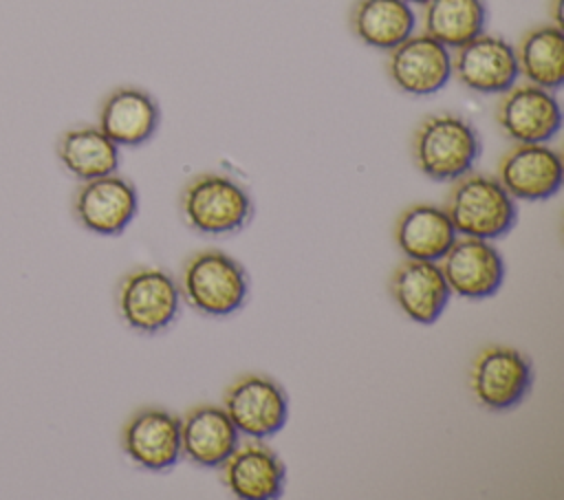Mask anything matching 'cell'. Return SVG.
Listing matches in <instances>:
<instances>
[{"mask_svg":"<svg viewBox=\"0 0 564 500\" xmlns=\"http://www.w3.org/2000/svg\"><path fill=\"white\" fill-rule=\"evenodd\" d=\"M480 148L478 130L456 112L427 115L412 134V161L432 181H456L471 172Z\"/></svg>","mask_w":564,"mask_h":500,"instance_id":"1","label":"cell"},{"mask_svg":"<svg viewBox=\"0 0 564 500\" xmlns=\"http://www.w3.org/2000/svg\"><path fill=\"white\" fill-rule=\"evenodd\" d=\"M445 211L456 233L485 240L505 236L518 216L516 200L496 176L482 172H467L452 183Z\"/></svg>","mask_w":564,"mask_h":500,"instance_id":"2","label":"cell"},{"mask_svg":"<svg viewBox=\"0 0 564 500\" xmlns=\"http://www.w3.org/2000/svg\"><path fill=\"white\" fill-rule=\"evenodd\" d=\"M181 295L203 315L225 317L242 308L249 293L245 267L220 249H203L181 271Z\"/></svg>","mask_w":564,"mask_h":500,"instance_id":"3","label":"cell"},{"mask_svg":"<svg viewBox=\"0 0 564 500\" xmlns=\"http://www.w3.org/2000/svg\"><path fill=\"white\" fill-rule=\"evenodd\" d=\"M181 211L194 231L227 236L249 222L253 200L236 178L220 172H203L183 187Z\"/></svg>","mask_w":564,"mask_h":500,"instance_id":"4","label":"cell"},{"mask_svg":"<svg viewBox=\"0 0 564 500\" xmlns=\"http://www.w3.org/2000/svg\"><path fill=\"white\" fill-rule=\"evenodd\" d=\"M181 306L176 280L159 267H139L126 273L117 286V311L137 333L154 335L165 330Z\"/></svg>","mask_w":564,"mask_h":500,"instance_id":"5","label":"cell"},{"mask_svg":"<svg viewBox=\"0 0 564 500\" xmlns=\"http://www.w3.org/2000/svg\"><path fill=\"white\" fill-rule=\"evenodd\" d=\"M531 383V359L511 346H485L469 368L471 394L494 412L516 407L529 394Z\"/></svg>","mask_w":564,"mask_h":500,"instance_id":"6","label":"cell"},{"mask_svg":"<svg viewBox=\"0 0 564 500\" xmlns=\"http://www.w3.org/2000/svg\"><path fill=\"white\" fill-rule=\"evenodd\" d=\"M496 123L516 143H546L562 128V108L553 90L513 84L496 104Z\"/></svg>","mask_w":564,"mask_h":500,"instance_id":"7","label":"cell"},{"mask_svg":"<svg viewBox=\"0 0 564 500\" xmlns=\"http://www.w3.org/2000/svg\"><path fill=\"white\" fill-rule=\"evenodd\" d=\"M223 407L240 434L258 441L278 434L289 416L286 392L264 374L238 377L227 388Z\"/></svg>","mask_w":564,"mask_h":500,"instance_id":"8","label":"cell"},{"mask_svg":"<svg viewBox=\"0 0 564 500\" xmlns=\"http://www.w3.org/2000/svg\"><path fill=\"white\" fill-rule=\"evenodd\" d=\"M386 73L405 95H434L452 77V53L425 31L412 33L388 51Z\"/></svg>","mask_w":564,"mask_h":500,"instance_id":"9","label":"cell"},{"mask_svg":"<svg viewBox=\"0 0 564 500\" xmlns=\"http://www.w3.org/2000/svg\"><path fill=\"white\" fill-rule=\"evenodd\" d=\"M452 75L467 90L500 95L518 79L513 46L496 33H478L452 53Z\"/></svg>","mask_w":564,"mask_h":500,"instance_id":"10","label":"cell"},{"mask_svg":"<svg viewBox=\"0 0 564 500\" xmlns=\"http://www.w3.org/2000/svg\"><path fill=\"white\" fill-rule=\"evenodd\" d=\"M137 187L117 172L82 181L73 196L75 220L99 236L121 233L137 216Z\"/></svg>","mask_w":564,"mask_h":500,"instance_id":"11","label":"cell"},{"mask_svg":"<svg viewBox=\"0 0 564 500\" xmlns=\"http://www.w3.org/2000/svg\"><path fill=\"white\" fill-rule=\"evenodd\" d=\"M449 293L467 300L491 297L505 280L500 251L485 238L460 236L438 260Z\"/></svg>","mask_w":564,"mask_h":500,"instance_id":"12","label":"cell"},{"mask_svg":"<svg viewBox=\"0 0 564 500\" xmlns=\"http://www.w3.org/2000/svg\"><path fill=\"white\" fill-rule=\"evenodd\" d=\"M496 178L511 198L546 200L562 187V156L546 143H516L500 156Z\"/></svg>","mask_w":564,"mask_h":500,"instance_id":"13","label":"cell"},{"mask_svg":"<svg viewBox=\"0 0 564 500\" xmlns=\"http://www.w3.org/2000/svg\"><path fill=\"white\" fill-rule=\"evenodd\" d=\"M121 447L134 465L165 471L181 458V419L163 407H143L123 425Z\"/></svg>","mask_w":564,"mask_h":500,"instance_id":"14","label":"cell"},{"mask_svg":"<svg viewBox=\"0 0 564 500\" xmlns=\"http://www.w3.org/2000/svg\"><path fill=\"white\" fill-rule=\"evenodd\" d=\"M161 123L156 99L139 86L112 88L99 104L97 126L121 148H134L154 137Z\"/></svg>","mask_w":564,"mask_h":500,"instance_id":"15","label":"cell"},{"mask_svg":"<svg viewBox=\"0 0 564 500\" xmlns=\"http://www.w3.org/2000/svg\"><path fill=\"white\" fill-rule=\"evenodd\" d=\"M223 482L240 500H271L284 489V463L278 454L258 443L236 445V449L220 463Z\"/></svg>","mask_w":564,"mask_h":500,"instance_id":"16","label":"cell"},{"mask_svg":"<svg viewBox=\"0 0 564 500\" xmlns=\"http://www.w3.org/2000/svg\"><path fill=\"white\" fill-rule=\"evenodd\" d=\"M390 293L399 308L419 324H434L449 300V286L434 260H403L390 278Z\"/></svg>","mask_w":564,"mask_h":500,"instance_id":"17","label":"cell"},{"mask_svg":"<svg viewBox=\"0 0 564 500\" xmlns=\"http://www.w3.org/2000/svg\"><path fill=\"white\" fill-rule=\"evenodd\" d=\"M240 432L225 407L200 403L181 419V454L200 467H220L236 449Z\"/></svg>","mask_w":564,"mask_h":500,"instance_id":"18","label":"cell"},{"mask_svg":"<svg viewBox=\"0 0 564 500\" xmlns=\"http://www.w3.org/2000/svg\"><path fill=\"white\" fill-rule=\"evenodd\" d=\"M456 240V229L445 207L414 203L394 222V242L405 258L438 262Z\"/></svg>","mask_w":564,"mask_h":500,"instance_id":"19","label":"cell"},{"mask_svg":"<svg viewBox=\"0 0 564 500\" xmlns=\"http://www.w3.org/2000/svg\"><path fill=\"white\" fill-rule=\"evenodd\" d=\"M348 22L361 44L390 51L414 33L416 15L405 0H355Z\"/></svg>","mask_w":564,"mask_h":500,"instance_id":"20","label":"cell"},{"mask_svg":"<svg viewBox=\"0 0 564 500\" xmlns=\"http://www.w3.org/2000/svg\"><path fill=\"white\" fill-rule=\"evenodd\" d=\"M57 159L77 181H90L119 170V145L99 126H73L57 139Z\"/></svg>","mask_w":564,"mask_h":500,"instance_id":"21","label":"cell"},{"mask_svg":"<svg viewBox=\"0 0 564 500\" xmlns=\"http://www.w3.org/2000/svg\"><path fill=\"white\" fill-rule=\"evenodd\" d=\"M518 75L529 84L557 90L564 84V31L555 22L538 24L522 33L513 46Z\"/></svg>","mask_w":564,"mask_h":500,"instance_id":"22","label":"cell"},{"mask_svg":"<svg viewBox=\"0 0 564 500\" xmlns=\"http://www.w3.org/2000/svg\"><path fill=\"white\" fill-rule=\"evenodd\" d=\"M421 7L423 31L447 48H456L485 31V0H425Z\"/></svg>","mask_w":564,"mask_h":500,"instance_id":"23","label":"cell"},{"mask_svg":"<svg viewBox=\"0 0 564 500\" xmlns=\"http://www.w3.org/2000/svg\"><path fill=\"white\" fill-rule=\"evenodd\" d=\"M405 2H410V4H423L425 0H405Z\"/></svg>","mask_w":564,"mask_h":500,"instance_id":"24","label":"cell"}]
</instances>
